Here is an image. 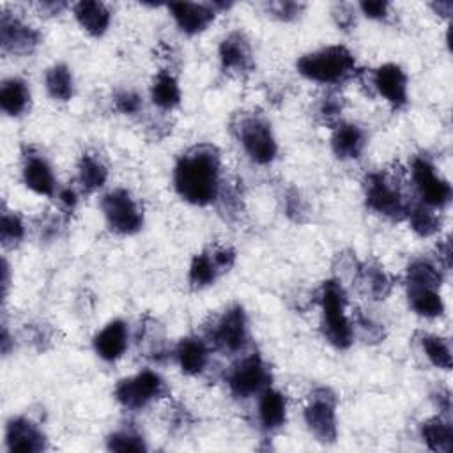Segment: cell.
Returning a JSON list of instances; mask_svg holds the SVG:
<instances>
[{
    "label": "cell",
    "mask_w": 453,
    "mask_h": 453,
    "mask_svg": "<svg viewBox=\"0 0 453 453\" xmlns=\"http://www.w3.org/2000/svg\"><path fill=\"white\" fill-rule=\"evenodd\" d=\"M366 133L352 122H340L331 133V150L342 161L359 159L366 149Z\"/></svg>",
    "instance_id": "44dd1931"
},
{
    "label": "cell",
    "mask_w": 453,
    "mask_h": 453,
    "mask_svg": "<svg viewBox=\"0 0 453 453\" xmlns=\"http://www.w3.org/2000/svg\"><path fill=\"white\" fill-rule=\"evenodd\" d=\"M0 345H2V354H4V356H7V354H9V350H11V345H12V338H11V334H9V329H7V326H5V324L2 326Z\"/></svg>",
    "instance_id": "c3c4849f"
},
{
    "label": "cell",
    "mask_w": 453,
    "mask_h": 453,
    "mask_svg": "<svg viewBox=\"0 0 453 453\" xmlns=\"http://www.w3.org/2000/svg\"><path fill=\"white\" fill-rule=\"evenodd\" d=\"M419 437L434 453H449L453 448L451 419L439 414L425 419L419 425Z\"/></svg>",
    "instance_id": "d4e9b609"
},
{
    "label": "cell",
    "mask_w": 453,
    "mask_h": 453,
    "mask_svg": "<svg viewBox=\"0 0 453 453\" xmlns=\"http://www.w3.org/2000/svg\"><path fill=\"white\" fill-rule=\"evenodd\" d=\"M7 290H9V264L4 258L2 260V296H4V299L7 297Z\"/></svg>",
    "instance_id": "681fc988"
},
{
    "label": "cell",
    "mask_w": 453,
    "mask_h": 453,
    "mask_svg": "<svg viewBox=\"0 0 453 453\" xmlns=\"http://www.w3.org/2000/svg\"><path fill=\"white\" fill-rule=\"evenodd\" d=\"M407 301L411 310L423 319H437L444 315V301L439 288L407 287Z\"/></svg>",
    "instance_id": "f1b7e54d"
},
{
    "label": "cell",
    "mask_w": 453,
    "mask_h": 453,
    "mask_svg": "<svg viewBox=\"0 0 453 453\" xmlns=\"http://www.w3.org/2000/svg\"><path fill=\"white\" fill-rule=\"evenodd\" d=\"M352 281L357 292L372 301H384L393 288V280L386 267L375 260L366 258L354 267Z\"/></svg>",
    "instance_id": "ac0fdd59"
},
{
    "label": "cell",
    "mask_w": 453,
    "mask_h": 453,
    "mask_svg": "<svg viewBox=\"0 0 453 453\" xmlns=\"http://www.w3.org/2000/svg\"><path fill=\"white\" fill-rule=\"evenodd\" d=\"M113 106L122 115H136L143 108V101L134 90H120L113 97Z\"/></svg>",
    "instance_id": "f35d334b"
},
{
    "label": "cell",
    "mask_w": 453,
    "mask_h": 453,
    "mask_svg": "<svg viewBox=\"0 0 453 453\" xmlns=\"http://www.w3.org/2000/svg\"><path fill=\"white\" fill-rule=\"evenodd\" d=\"M173 189L188 203L207 207L221 191V152L212 143H195L173 165Z\"/></svg>",
    "instance_id": "6da1fadb"
},
{
    "label": "cell",
    "mask_w": 453,
    "mask_h": 453,
    "mask_svg": "<svg viewBox=\"0 0 453 453\" xmlns=\"http://www.w3.org/2000/svg\"><path fill=\"white\" fill-rule=\"evenodd\" d=\"M434 400L439 407V414L449 418V411H451V395L448 389L444 388H439V391L434 395Z\"/></svg>",
    "instance_id": "f6af8a7d"
},
{
    "label": "cell",
    "mask_w": 453,
    "mask_h": 453,
    "mask_svg": "<svg viewBox=\"0 0 453 453\" xmlns=\"http://www.w3.org/2000/svg\"><path fill=\"white\" fill-rule=\"evenodd\" d=\"M44 88L53 101L67 103L74 96V78L65 64H53L46 69Z\"/></svg>",
    "instance_id": "f546056e"
},
{
    "label": "cell",
    "mask_w": 453,
    "mask_h": 453,
    "mask_svg": "<svg viewBox=\"0 0 453 453\" xmlns=\"http://www.w3.org/2000/svg\"><path fill=\"white\" fill-rule=\"evenodd\" d=\"M225 380L232 396L246 400L271 386V372L258 352H250L228 368Z\"/></svg>",
    "instance_id": "52a82bcc"
},
{
    "label": "cell",
    "mask_w": 453,
    "mask_h": 453,
    "mask_svg": "<svg viewBox=\"0 0 453 453\" xmlns=\"http://www.w3.org/2000/svg\"><path fill=\"white\" fill-rule=\"evenodd\" d=\"M439 265L444 267V271H448L449 265H451V242H449V239H444L439 244Z\"/></svg>",
    "instance_id": "7dc6e473"
},
{
    "label": "cell",
    "mask_w": 453,
    "mask_h": 453,
    "mask_svg": "<svg viewBox=\"0 0 453 453\" xmlns=\"http://www.w3.org/2000/svg\"><path fill=\"white\" fill-rule=\"evenodd\" d=\"M168 388L165 379L154 370H142L134 375L120 379L113 388L115 400L131 411L145 409L147 405L166 396Z\"/></svg>",
    "instance_id": "8992f818"
},
{
    "label": "cell",
    "mask_w": 453,
    "mask_h": 453,
    "mask_svg": "<svg viewBox=\"0 0 453 453\" xmlns=\"http://www.w3.org/2000/svg\"><path fill=\"white\" fill-rule=\"evenodd\" d=\"M405 219L411 225V230L419 237H432L441 230V218L437 209L428 207L421 202H411Z\"/></svg>",
    "instance_id": "4dcf8cb0"
},
{
    "label": "cell",
    "mask_w": 453,
    "mask_h": 453,
    "mask_svg": "<svg viewBox=\"0 0 453 453\" xmlns=\"http://www.w3.org/2000/svg\"><path fill=\"white\" fill-rule=\"evenodd\" d=\"M218 58L221 71L235 78H246L255 69L251 42L241 30H234L221 39L218 46Z\"/></svg>",
    "instance_id": "4fadbf2b"
},
{
    "label": "cell",
    "mask_w": 453,
    "mask_h": 453,
    "mask_svg": "<svg viewBox=\"0 0 453 453\" xmlns=\"http://www.w3.org/2000/svg\"><path fill=\"white\" fill-rule=\"evenodd\" d=\"M5 449L14 453H39L48 448V439L41 426L27 416H14L5 423Z\"/></svg>",
    "instance_id": "2e32d148"
},
{
    "label": "cell",
    "mask_w": 453,
    "mask_h": 453,
    "mask_svg": "<svg viewBox=\"0 0 453 453\" xmlns=\"http://www.w3.org/2000/svg\"><path fill=\"white\" fill-rule=\"evenodd\" d=\"M333 14V19L336 23L338 28L342 30H350L354 25H356V14H354V9L352 5L349 4H336L331 11Z\"/></svg>",
    "instance_id": "60d3db41"
},
{
    "label": "cell",
    "mask_w": 453,
    "mask_h": 453,
    "mask_svg": "<svg viewBox=\"0 0 453 453\" xmlns=\"http://www.w3.org/2000/svg\"><path fill=\"white\" fill-rule=\"evenodd\" d=\"M297 73L308 81L340 85L359 74L354 53L343 44H329L304 53L296 62Z\"/></svg>",
    "instance_id": "7a4b0ae2"
},
{
    "label": "cell",
    "mask_w": 453,
    "mask_h": 453,
    "mask_svg": "<svg viewBox=\"0 0 453 453\" xmlns=\"http://www.w3.org/2000/svg\"><path fill=\"white\" fill-rule=\"evenodd\" d=\"M129 345L127 324L120 319L110 320L103 329H99L92 338L94 352L106 363L119 361Z\"/></svg>",
    "instance_id": "d6986e66"
},
{
    "label": "cell",
    "mask_w": 453,
    "mask_h": 453,
    "mask_svg": "<svg viewBox=\"0 0 453 453\" xmlns=\"http://www.w3.org/2000/svg\"><path fill=\"white\" fill-rule=\"evenodd\" d=\"M168 11L177 25V28L186 35H196L209 28L216 18L212 4H195V2H177L168 4Z\"/></svg>",
    "instance_id": "ffe728a7"
},
{
    "label": "cell",
    "mask_w": 453,
    "mask_h": 453,
    "mask_svg": "<svg viewBox=\"0 0 453 453\" xmlns=\"http://www.w3.org/2000/svg\"><path fill=\"white\" fill-rule=\"evenodd\" d=\"M421 349L426 356V359L441 370H451V345L448 338H442L439 334H423L421 340Z\"/></svg>",
    "instance_id": "d6a6232c"
},
{
    "label": "cell",
    "mask_w": 453,
    "mask_h": 453,
    "mask_svg": "<svg viewBox=\"0 0 453 453\" xmlns=\"http://www.w3.org/2000/svg\"><path fill=\"white\" fill-rule=\"evenodd\" d=\"M30 108V88L18 76L5 78L0 85V110L7 117H21Z\"/></svg>",
    "instance_id": "484cf974"
},
{
    "label": "cell",
    "mask_w": 453,
    "mask_h": 453,
    "mask_svg": "<svg viewBox=\"0 0 453 453\" xmlns=\"http://www.w3.org/2000/svg\"><path fill=\"white\" fill-rule=\"evenodd\" d=\"M57 198H58L60 207H62L64 211H67V212L74 211V207H76V203H78V195H76V191H74L73 188H60V189L57 191Z\"/></svg>",
    "instance_id": "7bdbcfd3"
},
{
    "label": "cell",
    "mask_w": 453,
    "mask_h": 453,
    "mask_svg": "<svg viewBox=\"0 0 453 453\" xmlns=\"http://www.w3.org/2000/svg\"><path fill=\"white\" fill-rule=\"evenodd\" d=\"M359 11L370 18V19H386L389 4L384 0H370V2H359Z\"/></svg>",
    "instance_id": "b9f144b4"
},
{
    "label": "cell",
    "mask_w": 453,
    "mask_h": 453,
    "mask_svg": "<svg viewBox=\"0 0 453 453\" xmlns=\"http://www.w3.org/2000/svg\"><path fill=\"white\" fill-rule=\"evenodd\" d=\"M150 99L159 110H166V111L180 104L182 90L177 78L170 71L163 69L154 74L150 83Z\"/></svg>",
    "instance_id": "4316f807"
},
{
    "label": "cell",
    "mask_w": 453,
    "mask_h": 453,
    "mask_svg": "<svg viewBox=\"0 0 453 453\" xmlns=\"http://www.w3.org/2000/svg\"><path fill=\"white\" fill-rule=\"evenodd\" d=\"M235 250L226 244H214L191 258L188 269V283L193 290H202L216 283V280L230 271L235 264Z\"/></svg>",
    "instance_id": "8fae6325"
},
{
    "label": "cell",
    "mask_w": 453,
    "mask_h": 453,
    "mask_svg": "<svg viewBox=\"0 0 453 453\" xmlns=\"http://www.w3.org/2000/svg\"><path fill=\"white\" fill-rule=\"evenodd\" d=\"M352 329H354V340L359 336L365 343H377L384 338V329L380 324H377L373 319L363 315L359 310L352 317Z\"/></svg>",
    "instance_id": "8d00e7d4"
},
{
    "label": "cell",
    "mask_w": 453,
    "mask_h": 453,
    "mask_svg": "<svg viewBox=\"0 0 453 453\" xmlns=\"http://www.w3.org/2000/svg\"><path fill=\"white\" fill-rule=\"evenodd\" d=\"M25 237V223L14 211H2L0 216V241L5 250L16 248Z\"/></svg>",
    "instance_id": "836d02e7"
},
{
    "label": "cell",
    "mask_w": 453,
    "mask_h": 453,
    "mask_svg": "<svg viewBox=\"0 0 453 453\" xmlns=\"http://www.w3.org/2000/svg\"><path fill=\"white\" fill-rule=\"evenodd\" d=\"M336 405L338 398L329 388L313 389L304 405V425L310 434L322 444H333L338 437Z\"/></svg>",
    "instance_id": "ba28073f"
},
{
    "label": "cell",
    "mask_w": 453,
    "mask_h": 453,
    "mask_svg": "<svg viewBox=\"0 0 453 453\" xmlns=\"http://www.w3.org/2000/svg\"><path fill=\"white\" fill-rule=\"evenodd\" d=\"M76 170H78V184L87 193H94L101 189L108 180V166L94 152H83L78 159Z\"/></svg>",
    "instance_id": "83f0119b"
},
{
    "label": "cell",
    "mask_w": 453,
    "mask_h": 453,
    "mask_svg": "<svg viewBox=\"0 0 453 453\" xmlns=\"http://www.w3.org/2000/svg\"><path fill=\"white\" fill-rule=\"evenodd\" d=\"M347 292L342 280H326L319 290L320 327L324 338L340 350L354 343L352 320L347 315Z\"/></svg>",
    "instance_id": "3957f363"
},
{
    "label": "cell",
    "mask_w": 453,
    "mask_h": 453,
    "mask_svg": "<svg viewBox=\"0 0 453 453\" xmlns=\"http://www.w3.org/2000/svg\"><path fill=\"white\" fill-rule=\"evenodd\" d=\"M411 180L421 203L434 209H444L451 202V184L437 172L428 157L416 156L412 159Z\"/></svg>",
    "instance_id": "7c38bea8"
},
{
    "label": "cell",
    "mask_w": 453,
    "mask_h": 453,
    "mask_svg": "<svg viewBox=\"0 0 453 453\" xmlns=\"http://www.w3.org/2000/svg\"><path fill=\"white\" fill-rule=\"evenodd\" d=\"M363 193L366 207L372 212L393 221L405 219L411 200L405 196L398 180L391 173L384 170L366 173L363 180Z\"/></svg>",
    "instance_id": "5b68a950"
},
{
    "label": "cell",
    "mask_w": 453,
    "mask_h": 453,
    "mask_svg": "<svg viewBox=\"0 0 453 453\" xmlns=\"http://www.w3.org/2000/svg\"><path fill=\"white\" fill-rule=\"evenodd\" d=\"M69 5L65 2H39L37 4V9L41 14H46V16H57L60 14L64 9H67Z\"/></svg>",
    "instance_id": "bcb514c9"
},
{
    "label": "cell",
    "mask_w": 453,
    "mask_h": 453,
    "mask_svg": "<svg viewBox=\"0 0 453 453\" xmlns=\"http://www.w3.org/2000/svg\"><path fill=\"white\" fill-rule=\"evenodd\" d=\"M101 211L108 228L117 235H134L143 226V211L131 191L115 188L101 198Z\"/></svg>",
    "instance_id": "9c48e42d"
},
{
    "label": "cell",
    "mask_w": 453,
    "mask_h": 453,
    "mask_svg": "<svg viewBox=\"0 0 453 453\" xmlns=\"http://www.w3.org/2000/svg\"><path fill=\"white\" fill-rule=\"evenodd\" d=\"M232 131L244 154L257 165H271L278 156V142L271 122L255 111H242L232 122Z\"/></svg>",
    "instance_id": "277c9868"
},
{
    "label": "cell",
    "mask_w": 453,
    "mask_h": 453,
    "mask_svg": "<svg viewBox=\"0 0 453 453\" xmlns=\"http://www.w3.org/2000/svg\"><path fill=\"white\" fill-rule=\"evenodd\" d=\"M163 331L159 329V326L152 320L150 326H143V329L140 331V336H138V342H140V349H143L145 356L152 357V359H159L165 350H166V343L165 340H156L157 336H161Z\"/></svg>",
    "instance_id": "74e56055"
},
{
    "label": "cell",
    "mask_w": 453,
    "mask_h": 453,
    "mask_svg": "<svg viewBox=\"0 0 453 453\" xmlns=\"http://www.w3.org/2000/svg\"><path fill=\"white\" fill-rule=\"evenodd\" d=\"M106 448L110 451H147L149 446L142 434L133 428H120L106 437Z\"/></svg>",
    "instance_id": "e575fe53"
},
{
    "label": "cell",
    "mask_w": 453,
    "mask_h": 453,
    "mask_svg": "<svg viewBox=\"0 0 453 453\" xmlns=\"http://www.w3.org/2000/svg\"><path fill=\"white\" fill-rule=\"evenodd\" d=\"M265 7L280 21H296L306 9L303 2H269Z\"/></svg>",
    "instance_id": "ab89813d"
},
{
    "label": "cell",
    "mask_w": 453,
    "mask_h": 453,
    "mask_svg": "<svg viewBox=\"0 0 453 453\" xmlns=\"http://www.w3.org/2000/svg\"><path fill=\"white\" fill-rule=\"evenodd\" d=\"M41 34L32 25L25 23L14 12L2 11L0 16V46L4 53L25 57L37 50Z\"/></svg>",
    "instance_id": "5bb4252c"
},
{
    "label": "cell",
    "mask_w": 453,
    "mask_h": 453,
    "mask_svg": "<svg viewBox=\"0 0 453 453\" xmlns=\"http://www.w3.org/2000/svg\"><path fill=\"white\" fill-rule=\"evenodd\" d=\"M209 342L225 354H241L250 343L248 315L241 304L228 306L209 329Z\"/></svg>",
    "instance_id": "30bf717a"
},
{
    "label": "cell",
    "mask_w": 453,
    "mask_h": 453,
    "mask_svg": "<svg viewBox=\"0 0 453 453\" xmlns=\"http://www.w3.org/2000/svg\"><path fill=\"white\" fill-rule=\"evenodd\" d=\"M258 425L264 432L273 434L280 430L287 421V398L281 391L274 388H265L258 395Z\"/></svg>",
    "instance_id": "7402d4cb"
},
{
    "label": "cell",
    "mask_w": 453,
    "mask_h": 453,
    "mask_svg": "<svg viewBox=\"0 0 453 453\" xmlns=\"http://www.w3.org/2000/svg\"><path fill=\"white\" fill-rule=\"evenodd\" d=\"M373 90L393 108L400 110L409 103V80L402 65L388 62L372 71Z\"/></svg>",
    "instance_id": "9a60e30c"
},
{
    "label": "cell",
    "mask_w": 453,
    "mask_h": 453,
    "mask_svg": "<svg viewBox=\"0 0 453 453\" xmlns=\"http://www.w3.org/2000/svg\"><path fill=\"white\" fill-rule=\"evenodd\" d=\"M442 269L428 258H416L407 265L405 287H430L441 288Z\"/></svg>",
    "instance_id": "1f68e13d"
},
{
    "label": "cell",
    "mask_w": 453,
    "mask_h": 453,
    "mask_svg": "<svg viewBox=\"0 0 453 453\" xmlns=\"http://www.w3.org/2000/svg\"><path fill=\"white\" fill-rule=\"evenodd\" d=\"M285 211L288 216H292L296 221L301 218V214H304V203L301 200V196L296 191H290L287 195V205Z\"/></svg>",
    "instance_id": "ee69618b"
},
{
    "label": "cell",
    "mask_w": 453,
    "mask_h": 453,
    "mask_svg": "<svg viewBox=\"0 0 453 453\" xmlns=\"http://www.w3.org/2000/svg\"><path fill=\"white\" fill-rule=\"evenodd\" d=\"M175 359L179 368L186 375H200L209 363V345L207 340L200 336H186L175 345Z\"/></svg>",
    "instance_id": "603a6c76"
},
{
    "label": "cell",
    "mask_w": 453,
    "mask_h": 453,
    "mask_svg": "<svg viewBox=\"0 0 453 453\" xmlns=\"http://www.w3.org/2000/svg\"><path fill=\"white\" fill-rule=\"evenodd\" d=\"M343 108H345L343 97L340 94L327 92L319 99L317 108H315V117L320 124L334 127L336 124H340V117H342Z\"/></svg>",
    "instance_id": "d590c367"
},
{
    "label": "cell",
    "mask_w": 453,
    "mask_h": 453,
    "mask_svg": "<svg viewBox=\"0 0 453 453\" xmlns=\"http://www.w3.org/2000/svg\"><path fill=\"white\" fill-rule=\"evenodd\" d=\"M73 16L78 25L92 37H101L106 34L111 12L104 2L97 0H83L73 5Z\"/></svg>",
    "instance_id": "cb8c5ba5"
},
{
    "label": "cell",
    "mask_w": 453,
    "mask_h": 453,
    "mask_svg": "<svg viewBox=\"0 0 453 453\" xmlns=\"http://www.w3.org/2000/svg\"><path fill=\"white\" fill-rule=\"evenodd\" d=\"M21 179L23 184L39 196H53L57 191V180L50 161L34 147L23 150Z\"/></svg>",
    "instance_id": "e0dca14e"
}]
</instances>
